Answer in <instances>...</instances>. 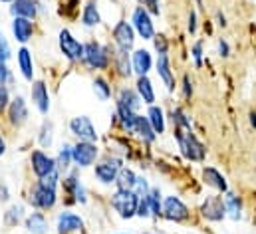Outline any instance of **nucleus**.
Listing matches in <instances>:
<instances>
[{
    "label": "nucleus",
    "instance_id": "nucleus-35",
    "mask_svg": "<svg viewBox=\"0 0 256 234\" xmlns=\"http://www.w3.org/2000/svg\"><path fill=\"white\" fill-rule=\"evenodd\" d=\"M94 90H96V94H98V98H100L102 102H108V100L112 98V86H110L108 80H104V78H96V80H94Z\"/></svg>",
    "mask_w": 256,
    "mask_h": 234
},
{
    "label": "nucleus",
    "instance_id": "nucleus-52",
    "mask_svg": "<svg viewBox=\"0 0 256 234\" xmlns=\"http://www.w3.org/2000/svg\"><path fill=\"white\" fill-rule=\"evenodd\" d=\"M250 125H252V127H256V114H254V112L250 114Z\"/></svg>",
    "mask_w": 256,
    "mask_h": 234
},
{
    "label": "nucleus",
    "instance_id": "nucleus-31",
    "mask_svg": "<svg viewBox=\"0 0 256 234\" xmlns=\"http://www.w3.org/2000/svg\"><path fill=\"white\" fill-rule=\"evenodd\" d=\"M135 180H137V175H135L131 169H124V167H122V171L118 173V178H116L118 190H133Z\"/></svg>",
    "mask_w": 256,
    "mask_h": 234
},
{
    "label": "nucleus",
    "instance_id": "nucleus-3",
    "mask_svg": "<svg viewBox=\"0 0 256 234\" xmlns=\"http://www.w3.org/2000/svg\"><path fill=\"white\" fill-rule=\"evenodd\" d=\"M28 200H30L32 206H36V208H40V210H50V208L56 206L58 192H56V188H52V186H46V184L36 182V184L32 186V190H30Z\"/></svg>",
    "mask_w": 256,
    "mask_h": 234
},
{
    "label": "nucleus",
    "instance_id": "nucleus-27",
    "mask_svg": "<svg viewBox=\"0 0 256 234\" xmlns=\"http://www.w3.org/2000/svg\"><path fill=\"white\" fill-rule=\"evenodd\" d=\"M137 94H139V98L145 104L153 106V102H155V90H153V84H151V80L147 76H139V80H137Z\"/></svg>",
    "mask_w": 256,
    "mask_h": 234
},
{
    "label": "nucleus",
    "instance_id": "nucleus-50",
    "mask_svg": "<svg viewBox=\"0 0 256 234\" xmlns=\"http://www.w3.org/2000/svg\"><path fill=\"white\" fill-rule=\"evenodd\" d=\"M4 151H6V143H4V137L0 135V157L4 155Z\"/></svg>",
    "mask_w": 256,
    "mask_h": 234
},
{
    "label": "nucleus",
    "instance_id": "nucleus-16",
    "mask_svg": "<svg viewBox=\"0 0 256 234\" xmlns=\"http://www.w3.org/2000/svg\"><path fill=\"white\" fill-rule=\"evenodd\" d=\"M32 102H34L36 110L42 116L48 114V110H50V94H48V88H46L44 82H34V86H32Z\"/></svg>",
    "mask_w": 256,
    "mask_h": 234
},
{
    "label": "nucleus",
    "instance_id": "nucleus-15",
    "mask_svg": "<svg viewBox=\"0 0 256 234\" xmlns=\"http://www.w3.org/2000/svg\"><path fill=\"white\" fill-rule=\"evenodd\" d=\"M8 117H10V123L16 125V127H20V125H24L28 121V106H26L24 98L16 96L8 104Z\"/></svg>",
    "mask_w": 256,
    "mask_h": 234
},
{
    "label": "nucleus",
    "instance_id": "nucleus-23",
    "mask_svg": "<svg viewBox=\"0 0 256 234\" xmlns=\"http://www.w3.org/2000/svg\"><path fill=\"white\" fill-rule=\"evenodd\" d=\"M141 106V98L139 94H135L133 90H122L118 96V108L128 110V112H137Z\"/></svg>",
    "mask_w": 256,
    "mask_h": 234
},
{
    "label": "nucleus",
    "instance_id": "nucleus-19",
    "mask_svg": "<svg viewBox=\"0 0 256 234\" xmlns=\"http://www.w3.org/2000/svg\"><path fill=\"white\" fill-rule=\"evenodd\" d=\"M12 34H14V38L18 40V42H22V44H26L30 38H32V34H34V24H32V20H28V18H14L12 20Z\"/></svg>",
    "mask_w": 256,
    "mask_h": 234
},
{
    "label": "nucleus",
    "instance_id": "nucleus-18",
    "mask_svg": "<svg viewBox=\"0 0 256 234\" xmlns=\"http://www.w3.org/2000/svg\"><path fill=\"white\" fill-rule=\"evenodd\" d=\"M84 228V220L76 214V212H70L64 210L60 216H58V232L60 234H70V232H78Z\"/></svg>",
    "mask_w": 256,
    "mask_h": 234
},
{
    "label": "nucleus",
    "instance_id": "nucleus-32",
    "mask_svg": "<svg viewBox=\"0 0 256 234\" xmlns=\"http://www.w3.org/2000/svg\"><path fill=\"white\" fill-rule=\"evenodd\" d=\"M116 68H118L120 76H126V78L131 76L133 66H131V62H129L128 50H118V54H116Z\"/></svg>",
    "mask_w": 256,
    "mask_h": 234
},
{
    "label": "nucleus",
    "instance_id": "nucleus-26",
    "mask_svg": "<svg viewBox=\"0 0 256 234\" xmlns=\"http://www.w3.org/2000/svg\"><path fill=\"white\" fill-rule=\"evenodd\" d=\"M18 66H20L22 76L28 82H32V78H34V64H32V54H30L28 48H20L18 50Z\"/></svg>",
    "mask_w": 256,
    "mask_h": 234
},
{
    "label": "nucleus",
    "instance_id": "nucleus-48",
    "mask_svg": "<svg viewBox=\"0 0 256 234\" xmlns=\"http://www.w3.org/2000/svg\"><path fill=\"white\" fill-rule=\"evenodd\" d=\"M189 32L191 34L196 32V14L194 12H191V16H189Z\"/></svg>",
    "mask_w": 256,
    "mask_h": 234
},
{
    "label": "nucleus",
    "instance_id": "nucleus-33",
    "mask_svg": "<svg viewBox=\"0 0 256 234\" xmlns=\"http://www.w3.org/2000/svg\"><path fill=\"white\" fill-rule=\"evenodd\" d=\"M145 198H147V202H149L151 214L159 216V214H161V208H163V204H161V190H159V188H149V192L145 194Z\"/></svg>",
    "mask_w": 256,
    "mask_h": 234
},
{
    "label": "nucleus",
    "instance_id": "nucleus-7",
    "mask_svg": "<svg viewBox=\"0 0 256 234\" xmlns=\"http://www.w3.org/2000/svg\"><path fill=\"white\" fill-rule=\"evenodd\" d=\"M133 30H135L143 40H153V36H155V28H153L151 14H149L143 6H137V8L133 10Z\"/></svg>",
    "mask_w": 256,
    "mask_h": 234
},
{
    "label": "nucleus",
    "instance_id": "nucleus-42",
    "mask_svg": "<svg viewBox=\"0 0 256 234\" xmlns=\"http://www.w3.org/2000/svg\"><path fill=\"white\" fill-rule=\"evenodd\" d=\"M143 4V8L155 16H159V0H139Z\"/></svg>",
    "mask_w": 256,
    "mask_h": 234
},
{
    "label": "nucleus",
    "instance_id": "nucleus-36",
    "mask_svg": "<svg viewBox=\"0 0 256 234\" xmlns=\"http://www.w3.org/2000/svg\"><path fill=\"white\" fill-rule=\"evenodd\" d=\"M22 212H24V206H22V204H14V206H10V208L6 210V214H4V222H6V226H16V224L22 220Z\"/></svg>",
    "mask_w": 256,
    "mask_h": 234
},
{
    "label": "nucleus",
    "instance_id": "nucleus-1",
    "mask_svg": "<svg viewBox=\"0 0 256 234\" xmlns=\"http://www.w3.org/2000/svg\"><path fill=\"white\" fill-rule=\"evenodd\" d=\"M118 121L122 123V127L129 131V133H135L137 137H141V139H145V141H155V131H153V127L149 125V119L143 116H139V114H135V112H128V110H122V108H118Z\"/></svg>",
    "mask_w": 256,
    "mask_h": 234
},
{
    "label": "nucleus",
    "instance_id": "nucleus-11",
    "mask_svg": "<svg viewBox=\"0 0 256 234\" xmlns=\"http://www.w3.org/2000/svg\"><path fill=\"white\" fill-rule=\"evenodd\" d=\"M200 214L206 220L218 222L226 216V206H224V198L222 196H206V200L200 206Z\"/></svg>",
    "mask_w": 256,
    "mask_h": 234
},
{
    "label": "nucleus",
    "instance_id": "nucleus-12",
    "mask_svg": "<svg viewBox=\"0 0 256 234\" xmlns=\"http://www.w3.org/2000/svg\"><path fill=\"white\" fill-rule=\"evenodd\" d=\"M30 165H32V171L34 175L38 176H46L54 171H58L56 167V159H52L50 155H46L44 151H34L32 157H30Z\"/></svg>",
    "mask_w": 256,
    "mask_h": 234
},
{
    "label": "nucleus",
    "instance_id": "nucleus-53",
    "mask_svg": "<svg viewBox=\"0 0 256 234\" xmlns=\"http://www.w3.org/2000/svg\"><path fill=\"white\" fill-rule=\"evenodd\" d=\"M0 2H12V0H0Z\"/></svg>",
    "mask_w": 256,
    "mask_h": 234
},
{
    "label": "nucleus",
    "instance_id": "nucleus-40",
    "mask_svg": "<svg viewBox=\"0 0 256 234\" xmlns=\"http://www.w3.org/2000/svg\"><path fill=\"white\" fill-rule=\"evenodd\" d=\"M137 216H141V218H147L149 214H151V208H149V202H147V198L145 196H139V202H137V212H135Z\"/></svg>",
    "mask_w": 256,
    "mask_h": 234
},
{
    "label": "nucleus",
    "instance_id": "nucleus-6",
    "mask_svg": "<svg viewBox=\"0 0 256 234\" xmlns=\"http://www.w3.org/2000/svg\"><path fill=\"white\" fill-rule=\"evenodd\" d=\"M98 145L96 143H90V141H78L74 147H72V161L78 165V167H90L96 163L98 159Z\"/></svg>",
    "mask_w": 256,
    "mask_h": 234
},
{
    "label": "nucleus",
    "instance_id": "nucleus-9",
    "mask_svg": "<svg viewBox=\"0 0 256 234\" xmlns=\"http://www.w3.org/2000/svg\"><path fill=\"white\" fill-rule=\"evenodd\" d=\"M161 214L167 218V220H173V222H183L189 218V208L185 206V202L177 196H167L165 202H163V208H161Z\"/></svg>",
    "mask_w": 256,
    "mask_h": 234
},
{
    "label": "nucleus",
    "instance_id": "nucleus-20",
    "mask_svg": "<svg viewBox=\"0 0 256 234\" xmlns=\"http://www.w3.org/2000/svg\"><path fill=\"white\" fill-rule=\"evenodd\" d=\"M202 178L208 186H212L214 190L218 192H228V184H226V178L220 175L214 167H204L202 169Z\"/></svg>",
    "mask_w": 256,
    "mask_h": 234
},
{
    "label": "nucleus",
    "instance_id": "nucleus-21",
    "mask_svg": "<svg viewBox=\"0 0 256 234\" xmlns=\"http://www.w3.org/2000/svg\"><path fill=\"white\" fill-rule=\"evenodd\" d=\"M64 192L68 196H74V202H86V190L74 173L64 178Z\"/></svg>",
    "mask_w": 256,
    "mask_h": 234
},
{
    "label": "nucleus",
    "instance_id": "nucleus-17",
    "mask_svg": "<svg viewBox=\"0 0 256 234\" xmlns=\"http://www.w3.org/2000/svg\"><path fill=\"white\" fill-rule=\"evenodd\" d=\"M10 14L16 18H28V20H34L36 14H38V4L36 0H12V6H10Z\"/></svg>",
    "mask_w": 256,
    "mask_h": 234
},
{
    "label": "nucleus",
    "instance_id": "nucleus-39",
    "mask_svg": "<svg viewBox=\"0 0 256 234\" xmlns=\"http://www.w3.org/2000/svg\"><path fill=\"white\" fill-rule=\"evenodd\" d=\"M153 44H155V50L159 52V56H167V52H169V42H167V38H165L163 34L153 36Z\"/></svg>",
    "mask_w": 256,
    "mask_h": 234
},
{
    "label": "nucleus",
    "instance_id": "nucleus-41",
    "mask_svg": "<svg viewBox=\"0 0 256 234\" xmlns=\"http://www.w3.org/2000/svg\"><path fill=\"white\" fill-rule=\"evenodd\" d=\"M10 60V46H8V40L4 38V34H0V62L6 64Z\"/></svg>",
    "mask_w": 256,
    "mask_h": 234
},
{
    "label": "nucleus",
    "instance_id": "nucleus-38",
    "mask_svg": "<svg viewBox=\"0 0 256 234\" xmlns=\"http://www.w3.org/2000/svg\"><path fill=\"white\" fill-rule=\"evenodd\" d=\"M40 145L50 147L52 145V123H44L40 129Z\"/></svg>",
    "mask_w": 256,
    "mask_h": 234
},
{
    "label": "nucleus",
    "instance_id": "nucleus-25",
    "mask_svg": "<svg viewBox=\"0 0 256 234\" xmlns=\"http://www.w3.org/2000/svg\"><path fill=\"white\" fill-rule=\"evenodd\" d=\"M26 230L32 234H46L48 232V220L42 212H32L26 218Z\"/></svg>",
    "mask_w": 256,
    "mask_h": 234
},
{
    "label": "nucleus",
    "instance_id": "nucleus-8",
    "mask_svg": "<svg viewBox=\"0 0 256 234\" xmlns=\"http://www.w3.org/2000/svg\"><path fill=\"white\" fill-rule=\"evenodd\" d=\"M70 131L80 139V141H90V143H96L98 141V131L94 127V123L90 121V117L80 116L74 117L70 121Z\"/></svg>",
    "mask_w": 256,
    "mask_h": 234
},
{
    "label": "nucleus",
    "instance_id": "nucleus-13",
    "mask_svg": "<svg viewBox=\"0 0 256 234\" xmlns=\"http://www.w3.org/2000/svg\"><path fill=\"white\" fill-rule=\"evenodd\" d=\"M120 171H122V161L120 159H106V161H102V163L96 165V176L104 184L116 182Z\"/></svg>",
    "mask_w": 256,
    "mask_h": 234
},
{
    "label": "nucleus",
    "instance_id": "nucleus-46",
    "mask_svg": "<svg viewBox=\"0 0 256 234\" xmlns=\"http://www.w3.org/2000/svg\"><path fill=\"white\" fill-rule=\"evenodd\" d=\"M191 54H192V58L196 60V66H200V58H202V44H200V42H196V44L192 46Z\"/></svg>",
    "mask_w": 256,
    "mask_h": 234
},
{
    "label": "nucleus",
    "instance_id": "nucleus-24",
    "mask_svg": "<svg viewBox=\"0 0 256 234\" xmlns=\"http://www.w3.org/2000/svg\"><path fill=\"white\" fill-rule=\"evenodd\" d=\"M131 66H133V72H137L139 76H147V72H149L151 66H153L151 54H149L147 50H137V52L133 54Z\"/></svg>",
    "mask_w": 256,
    "mask_h": 234
},
{
    "label": "nucleus",
    "instance_id": "nucleus-10",
    "mask_svg": "<svg viewBox=\"0 0 256 234\" xmlns=\"http://www.w3.org/2000/svg\"><path fill=\"white\" fill-rule=\"evenodd\" d=\"M58 44H60V50L66 58L70 62H78V60H84V44L78 42L70 30H62L60 32V38H58Z\"/></svg>",
    "mask_w": 256,
    "mask_h": 234
},
{
    "label": "nucleus",
    "instance_id": "nucleus-22",
    "mask_svg": "<svg viewBox=\"0 0 256 234\" xmlns=\"http://www.w3.org/2000/svg\"><path fill=\"white\" fill-rule=\"evenodd\" d=\"M157 74H159V78L165 82L167 90L173 92V90H175V76H173L171 62H169L167 56H159V60H157Z\"/></svg>",
    "mask_w": 256,
    "mask_h": 234
},
{
    "label": "nucleus",
    "instance_id": "nucleus-44",
    "mask_svg": "<svg viewBox=\"0 0 256 234\" xmlns=\"http://www.w3.org/2000/svg\"><path fill=\"white\" fill-rule=\"evenodd\" d=\"M12 80V76H10V70L6 68V64H2L0 62V86H4L6 82H10Z\"/></svg>",
    "mask_w": 256,
    "mask_h": 234
},
{
    "label": "nucleus",
    "instance_id": "nucleus-29",
    "mask_svg": "<svg viewBox=\"0 0 256 234\" xmlns=\"http://www.w3.org/2000/svg\"><path fill=\"white\" fill-rule=\"evenodd\" d=\"M82 22L84 26L92 28V26H98L102 22V16H100V10H98V4L92 0L84 6V14H82Z\"/></svg>",
    "mask_w": 256,
    "mask_h": 234
},
{
    "label": "nucleus",
    "instance_id": "nucleus-30",
    "mask_svg": "<svg viewBox=\"0 0 256 234\" xmlns=\"http://www.w3.org/2000/svg\"><path fill=\"white\" fill-rule=\"evenodd\" d=\"M224 206H226V212H228L230 218L238 220V218L242 216V202H240V198H238L236 194L226 192V196H224Z\"/></svg>",
    "mask_w": 256,
    "mask_h": 234
},
{
    "label": "nucleus",
    "instance_id": "nucleus-28",
    "mask_svg": "<svg viewBox=\"0 0 256 234\" xmlns=\"http://www.w3.org/2000/svg\"><path fill=\"white\" fill-rule=\"evenodd\" d=\"M147 119H149V125L153 127V131H155V135L165 131V114H163L161 108L151 106L149 112H147Z\"/></svg>",
    "mask_w": 256,
    "mask_h": 234
},
{
    "label": "nucleus",
    "instance_id": "nucleus-34",
    "mask_svg": "<svg viewBox=\"0 0 256 234\" xmlns=\"http://www.w3.org/2000/svg\"><path fill=\"white\" fill-rule=\"evenodd\" d=\"M171 121H173V127H175V129H187V131L192 129L191 119L187 117V114H185L183 110H179V108L171 112Z\"/></svg>",
    "mask_w": 256,
    "mask_h": 234
},
{
    "label": "nucleus",
    "instance_id": "nucleus-47",
    "mask_svg": "<svg viewBox=\"0 0 256 234\" xmlns=\"http://www.w3.org/2000/svg\"><path fill=\"white\" fill-rule=\"evenodd\" d=\"M228 54H230V48H228V44H226L224 40H220V42H218V56H222V58H228Z\"/></svg>",
    "mask_w": 256,
    "mask_h": 234
},
{
    "label": "nucleus",
    "instance_id": "nucleus-45",
    "mask_svg": "<svg viewBox=\"0 0 256 234\" xmlns=\"http://www.w3.org/2000/svg\"><path fill=\"white\" fill-rule=\"evenodd\" d=\"M183 96H185L187 100H191V96H192V84H191V78H189V76L183 78Z\"/></svg>",
    "mask_w": 256,
    "mask_h": 234
},
{
    "label": "nucleus",
    "instance_id": "nucleus-14",
    "mask_svg": "<svg viewBox=\"0 0 256 234\" xmlns=\"http://www.w3.org/2000/svg\"><path fill=\"white\" fill-rule=\"evenodd\" d=\"M112 36H114V42L120 46V50H129L133 46V42H135V30H133V26L128 24L126 20H122V22L116 24Z\"/></svg>",
    "mask_w": 256,
    "mask_h": 234
},
{
    "label": "nucleus",
    "instance_id": "nucleus-43",
    "mask_svg": "<svg viewBox=\"0 0 256 234\" xmlns=\"http://www.w3.org/2000/svg\"><path fill=\"white\" fill-rule=\"evenodd\" d=\"M10 104V94H8V88L6 86H0V114L8 108Z\"/></svg>",
    "mask_w": 256,
    "mask_h": 234
},
{
    "label": "nucleus",
    "instance_id": "nucleus-37",
    "mask_svg": "<svg viewBox=\"0 0 256 234\" xmlns=\"http://www.w3.org/2000/svg\"><path fill=\"white\" fill-rule=\"evenodd\" d=\"M70 163H72V147L70 145H66L60 149V155H58V159H56V167H60V169H68L70 167Z\"/></svg>",
    "mask_w": 256,
    "mask_h": 234
},
{
    "label": "nucleus",
    "instance_id": "nucleus-4",
    "mask_svg": "<svg viewBox=\"0 0 256 234\" xmlns=\"http://www.w3.org/2000/svg\"><path fill=\"white\" fill-rule=\"evenodd\" d=\"M84 62L92 70H106L110 66V52L100 42H88L84 44Z\"/></svg>",
    "mask_w": 256,
    "mask_h": 234
},
{
    "label": "nucleus",
    "instance_id": "nucleus-51",
    "mask_svg": "<svg viewBox=\"0 0 256 234\" xmlns=\"http://www.w3.org/2000/svg\"><path fill=\"white\" fill-rule=\"evenodd\" d=\"M0 198H2V200L8 198V190H6V186H2V190H0Z\"/></svg>",
    "mask_w": 256,
    "mask_h": 234
},
{
    "label": "nucleus",
    "instance_id": "nucleus-49",
    "mask_svg": "<svg viewBox=\"0 0 256 234\" xmlns=\"http://www.w3.org/2000/svg\"><path fill=\"white\" fill-rule=\"evenodd\" d=\"M216 18H218V26H222V28H224V26H226V18H224L220 12L216 14Z\"/></svg>",
    "mask_w": 256,
    "mask_h": 234
},
{
    "label": "nucleus",
    "instance_id": "nucleus-2",
    "mask_svg": "<svg viewBox=\"0 0 256 234\" xmlns=\"http://www.w3.org/2000/svg\"><path fill=\"white\" fill-rule=\"evenodd\" d=\"M175 139H177L179 149H181V153H183L185 159H189V161H202L204 159L206 149L194 137L192 129L191 131H187V129H175Z\"/></svg>",
    "mask_w": 256,
    "mask_h": 234
},
{
    "label": "nucleus",
    "instance_id": "nucleus-5",
    "mask_svg": "<svg viewBox=\"0 0 256 234\" xmlns=\"http://www.w3.org/2000/svg\"><path fill=\"white\" fill-rule=\"evenodd\" d=\"M137 202H139V196H137L133 190H118V192L112 196V206L116 208V212H118L122 218H131V216H135V212H137Z\"/></svg>",
    "mask_w": 256,
    "mask_h": 234
}]
</instances>
